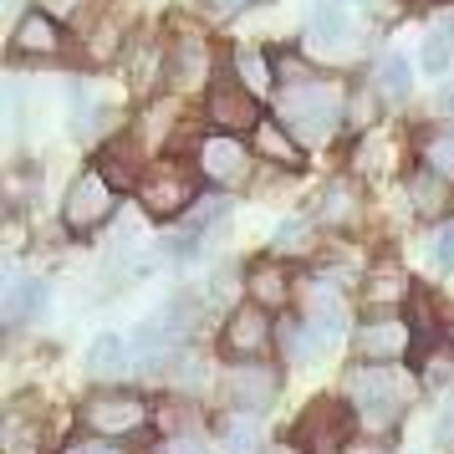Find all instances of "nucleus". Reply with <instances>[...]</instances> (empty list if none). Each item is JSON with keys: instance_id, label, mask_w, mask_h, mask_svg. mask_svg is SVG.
I'll use <instances>...</instances> for the list:
<instances>
[{"instance_id": "obj_1", "label": "nucleus", "mask_w": 454, "mask_h": 454, "mask_svg": "<svg viewBox=\"0 0 454 454\" xmlns=\"http://www.w3.org/2000/svg\"><path fill=\"white\" fill-rule=\"evenodd\" d=\"M342 123V98L332 92L327 82H311L301 92H286L281 98V128L301 144H327Z\"/></svg>"}, {"instance_id": "obj_2", "label": "nucleus", "mask_w": 454, "mask_h": 454, "mask_svg": "<svg viewBox=\"0 0 454 454\" xmlns=\"http://www.w3.org/2000/svg\"><path fill=\"white\" fill-rule=\"evenodd\" d=\"M138 200H144L148 215L179 220V215H189V209L200 205V189H194V174H189L184 164L159 159V164H148V174L138 179Z\"/></svg>"}, {"instance_id": "obj_3", "label": "nucleus", "mask_w": 454, "mask_h": 454, "mask_svg": "<svg viewBox=\"0 0 454 454\" xmlns=\"http://www.w3.org/2000/svg\"><path fill=\"white\" fill-rule=\"evenodd\" d=\"M352 429H357V419L342 398H311L307 413L296 419V429H291V444H307V450H342L352 444Z\"/></svg>"}, {"instance_id": "obj_4", "label": "nucleus", "mask_w": 454, "mask_h": 454, "mask_svg": "<svg viewBox=\"0 0 454 454\" xmlns=\"http://www.w3.org/2000/svg\"><path fill=\"white\" fill-rule=\"evenodd\" d=\"M118 189L107 184L98 168H87L82 179H72V189H67L62 200V220L72 235H92L98 225H107L113 220V209H118V200H113Z\"/></svg>"}, {"instance_id": "obj_5", "label": "nucleus", "mask_w": 454, "mask_h": 454, "mask_svg": "<svg viewBox=\"0 0 454 454\" xmlns=\"http://www.w3.org/2000/svg\"><path fill=\"white\" fill-rule=\"evenodd\" d=\"M82 424L98 439H123V434H138L148 424V403L138 398V393H92V398H82Z\"/></svg>"}, {"instance_id": "obj_6", "label": "nucleus", "mask_w": 454, "mask_h": 454, "mask_svg": "<svg viewBox=\"0 0 454 454\" xmlns=\"http://www.w3.org/2000/svg\"><path fill=\"white\" fill-rule=\"evenodd\" d=\"M348 388L368 419H393V413L409 403V378L398 368H357Z\"/></svg>"}, {"instance_id": "obj_7", "label": "nucleus", "mask_w": 454, "mask_h": 454, "mask_svg": "<svg viewBox=\"0 0 454 454\" xmlns=\"http://www.w3.org/2000/svg\"><path fill=\"white\" fill-rule=\"evenodd\" d=\"M409 348H413V327L398 322V317H372V322L357 327V357L368 368H393L398 357H409Z\"/></svg>"}, {"instance_id": "obj_8", "label": "nucleus", "mask_w": 454, "mask_h": 454, "mask_svg": "<svg viewBox=\"0 0 454 454\" xmlns=\"http://www.w3.org/2000/svg\"><path fill=\"white\" fill-rule=\"evenodd\" d=\"M209 123L220 128L225 138H235V133H255V128L266 123L261 113H255V92H246L240 82H215L209 87Z\"/></svg>"}, {"instance_id": "obj_9", "label": "nucleus", "mask_w": 454, "mask_h": 454, "mask_svg": "<svg viewBox=\"0 0 454 454\" xmlns=\"http://www.w3.org/2000/svg\"><path fill=\"white\" fill-rule=\"evenodd\" d=\"M270 337H276V327H270V317L266 307H255V301H246V307H235L230 311V322H225V352L230 357H240V363H255L261 352L270 348Z\"/></svg>"}, {"instance_id": "obj_10", "label": "nucleus", "mask_w": 454, "mask_h": 454, "mask_svg": "<svg viewBox=\"0 0 454 454\" xmlns=\"http://www.w3.org/2000/svg\"><path fill=\"white\" fill-rule=\"evenodd\" d=\"M225 393H230V403L235 409H250V413H261L276 403V393H281V372L266 368V363H235L225 378Z\"/></svg>"}, {"instance_id": "obj_11", "label": "nucleus", "mask_w": 454, "mask_h": 454, "mask_svg": "<svg viewBox=\"0 0 454 454\" xmlns=\"http://www.w3.org/2000/svg\"><path fill=\"white\" fill-rule=\"evenodd\" d=\"M246 168H250V159H246V144L240 138H205L200 144V174L205 179H215V184H240L246 179Z\"/></svg>"}, {"instance_id": "obj_12", "label": "nucleus", "mask_w": 454, "mask_h": 454, "mask_svg": "<svg viewBox=\"0 0 454 454\" xmlns=\"http://www.w3.org/2000/svg\"><path fill=\"white\" fill-rule=\"evenodd\" d=\"M57 51H62L57 21H51V16H42V11L21 16L16 36H11V57H57Z\"/></svg>"}, {"instance_id": "obj_13", "label": "nucleus", "mask_w": 454, "mask_h": 454, "mask_svg": "<svg viewBox=\"0 0 454 454\" xmlns=\"http://www.w3.org/2000/svg\"><path fill=\"white\" fill-rule=\"evenodd\" d=\"M98 174H103L113 189L123 184H138L148 168H144V148H138V138H113V144L103 148V164H98Z\"/></svg>"}, {"instance_id": "obj_14", "label": "nucleus", "mask_w": 454, "mask_h": 454, "mask_svg": "<svg viewBox=\"0 0 454 454\" xmlns=\"http://www.w3.org/2000/svg\"><path fill=\"white\" fill-rule=\"evenodd\" d=\"M168 77L179 87H200L209 77V46L200 36H179L168 46Z\"/></svg>"}, {"instance_id": "obj_15", "label": "nucleus", "mask_w": 454, "mask_h": 454, "mask_svg": "<svg viewBox=\"0 0 454 454\" xmlns=\"http://www.w3.org/2000/svg\"><path fill=\"white\" fill-rule=\"evenodd\" d=\"M133 363V342H123L118 332H103L92 348H87V372L92 378H123Z\"/></svg>"}, {"instance_id": "obj_16", "label": "nucleus", "mask_w": 454, "mask_h": 454, "mask_svg": "<svg viewBox=\"0 0 454 454\" xmlns=\"http://www.w3.org/2000/svg\"><path fill=\"white\" fill-rule=\"evenodd\" d=\"M352 36V16L342 0H317L311 11V42L317 46H342Z\"/></svg>"}, {"instance_id": "obj_17", "label": "nucleus", "mask_w": 454, "mask_h": 454, "mask_svg": "<svg viewBox=\"0 0 454 454\" xmlns=\"http://www.w3.org/2000/svg\"><path fill=\"white\" fill-rule=\"evenodd\" d=\"M46 296H51L46 281H16V286L5 291V327H21L31 311L46 307Z\"/></svg>"}, {"instance_id": "obj_18", "label": "nucleus", "mask_w": 454, "mask_h": 454, "mask_svg": "<svg viewBox=\"0 0 454 454\" xmlns=\"http://www.w3.org/2000/svg\"><path fill=\"white\" fill-rule=\"evenodd\" d=\"M246 286H250V301H255V307H281V301L291 296L286 270H281V266H270V261H266V266H255V270H250V281H246Z\"/></svg>"}, {"instance_id": "obj_19", "label": "nucleus", "mask_w": 454, "mask_h": 454, "mask_svg": "<svg viewBox=\"0 0 454 454\" xmlns=\"http://www.w3.org/2000/svg\"><path fill=\"white\" fill-rule=\"evenodd\" d=\"M255 148L266 153L270 164H286V168H301V148H296V138H291L281 123H261L255 128Z\"/></svg>"}, {"instance_id": "obj_20", "label": "nucleus", "mask_w": 454, "mask_h": 454, "mask_svg": "<svg viewBox=\"0 0 454 454\" xmlns=\"http://www.w3.org/2000/svg\"><path fill=\"white\" fill-rule=\"evenodd\" d=\"M220 444H225V454H261V429L235 413V419H225V429H220Z\"/></svg>"}, {"instance_id": "obj_21", "label": "nucleus", "mask_w": 454, "mask_h": 454, "mask_svg": "<svg viewBox=\"0 0 454 454\" xmlns=\"http://www.w3.org/2000/svg\"><path fill=\"white\" fill-rule=\"evenodd\" d=\"M235 72H240V87H246V92H266L270 87V67L255 46H240V51H235Z\"/></svg>"}, {"instance_id": "obj_22", "label": "nucleus", "mask_w": 454, "mask_h": 454, "mask_svg": "<svg viewBox=\"0 0 454 454\" xmlns=\"http://www.w3.org/2000/svg\"><path fill=\"white\" fill-rule=\"evenodd\" d=\"M225 215H230V200H220V194H209V200H200V205H194V209L184 215V220H189V230H184V235H194V240H200V235H205L209 225H220Z\"/></svg>"}, {"instance_id": "obj_23", "label": "nucleus", "mask_w": 454, "mask_h": 454, "mask_svg": "<svg viewBox=\"0 0 454 454\" xmlns=\"http://www.w3.org/2000/svg\"><path fill=\"white\" fill-rule=\"evenodd\" d=\"M450 62H454V36L450 31H434L429 42H424V72H429V77H444Z\"/></svg>"}, {"instance_id": "obj_24", "label": "nucleus", "mask_w": 454, "mask_h": 454, "mask_svg": "<svg viewBox=\"0 0 454 454\" xmlns=\"http://www.w3.org/2000/svg\"><path fill=\"white\" fill-rule=\"evenodd\" d=\"M378 87H383L388 98H409V87H413L409 62H403V57H383V67H378Z\"/></svg>"}, {"instance_id": "obj_25", "label": "nucleus", "mask_w": 454, "mask_h": 454, "mask_svg": "<svg viewBox=\"0 0 454 454\" xmlns=\"http://www.w3.org/2000/svg\"><path fill=\"white\" fill-rule=\"evenodd\" d=\"M424 383H429V388L454 383V348H434L429 357H424Z\"/></svg>"}, {"instance_id": "obj_26", "label": "nucleus", "mask_w": 454, "mask_h": 454, "mask_svg": "<svg viewBox=\"0 0 454 454\" xmlns=\"http://www.w3.org/2000/svg\"><path fill=\"white\" fill-rule=\"evenodd\" d=\"M5 439H11V454H36V444H42V429H31L21 413H11V419H5Z\"/></svg>"}, {"instance_id": "obj_27", "label": "nucleus", "mask_w": 454, "mask_h": 454, "mask_svg": "<svg viewBox=\"0 0 454 454\" xmlns=\"http://www.w3.org/2000/svg\"><path fill=\"white\" fill-rule=\"evenodd\" d=\"M424 164H429V174H439L444 184L454 179V138H434L429 148H424Z\"/></svg>"}, {"instance_id": "obj_28", "label": "nucleus", "mask_w": 454, "mask_h": 454, "mask_svg": "<svg viewBox=\"0 0 454 454\" xmlns=\"http://www.w3.org/2000/svg\"><path fill=\"white\" fill-rule=\"evenodd\" d=\"M429 255H434V266H454V220H450V225H439V230H434Z\"/></svg>"}, {"instance_id": "obj_29", "label": "nucleus", "mask_w": 454, "mask_h": 454, "mask_svg": "<svg viewBox=\"0 0 454 454\" xmlns=\"http://www.w3.org/2000/svg\"><path fill=\"white\" fill-rule=\"evenodd\" d=\"M413 194H419V209H439L444 179H439V174H424V179H413Z\"/></svg>"}, {"instance_id": "obj_30", "label": "nucleus", "mask_w": 454, "mask_h": 454, "mask_svg": "<svg viewBox=\"0 0 454 454\" xmlns=\"http://www.w3.org/2000/svg\"><path fill=\"white\" fill-rule=\"evenodd\" d=\"M82 5L87 0H42V16H51V21H82Z\"/></svg>"}, {"instance_id": "obj_31", "label": "nucleus", "mask_w": 454, "mask_h": 454, "mask_svg": "<svg viewBox=\"0 0 454 454\" xmlns=\"http://www.w3.org/2000/svg\"><path fill=\"white\" fill-rule=\"evenodd\" d=\"M307 235H311L307 220H291V225L276 230V246H281V250H301V246H307Z\"/></svg>"}, {"instance_id": "obj_32", "label": "nucleus", "mask_w": 454, "mask_h": 454, "mask_svg": "<svg viewBox=\"0 0 454 454\" xmlns=\"http://www.w3.org/2000/svg\"><path fill=\"white\" fill-rule=\"evenodd\" d=\"M62 454H123L113 439H98V434H87V439H77V444H67Z\"/></svg>"}, {"instance_id": "obj_33", "label": "nucleus", "mask_w": 454, "mask_h": 454, "mask_svg": "<svg viewBox=\"0 0 454 454\" xmlns=\"http://www.w3.org/2000/svg\"><path fill=\"white\" fill-rule=\"evenodd\" d=\"M434 444H444V450L454 444V403H444V413L434 419Z\"/></svg>"}, {"instance_id": "obj_34", "label": "nucleus", "mask_w": 454, "mask_h": 454, "mask_svg": "<svg viewBox=\"0 0 454 454\" xmlns=\"http://www.w3.org/2000/svg\"><path fill=\"white\" fill-rule=\"evenodd\" d=\"M352 123H372V98H363V92L352 98Z\"/></svg>"}, {"instance_id": "obj_35", "label": "nucleus", "mask_w": 454, "mask_h": 454, "mask_svg": "<svg viewBox=\"0 0 454 454\" xmlns=\"http://www.w3.org/2000/svg\"><path fill=\"white\" fill-rule=\"evenodd\" d=\"M164 454H205V444H194V439H174V444H164Z\"/></svg>"}, {"instance_id": "obj_36", "label": "nucleus", "mask_w": 454, "mask_h": 454, "mask_svg": "<svg viewBox=\"0 0 454 454\" xmlns=\"http://www.w3.org/2000/svg\"><path fill=\"white\" fill-rule=\"evenodd\" d=\"M439 107L450 113V123H454V87H444V98H439Z\"/></svg>"}, {"instance_id": "obj_37", "label": "nucleus", "mask_w": 454, "mask_h": 454, "mask_svg": "<svg viewBox=\"0 0 454 454\" xmlns=\"http://www.w3.org/2000/svg\"><path fill=\"white\" fill-rule=\"evenodd\" d=\"M266 454H301V450H296V444H270Z\"/></svg>"}, {"instance_id": "obj_38", "label": "nucleus", "mask_w": 454, "mask_h": 454, "mask_svg": "<svg viewBox=\"0 0 454 454\" xmlns=\"http://www.w3.org/2000/svg\"><path fill=\"white\" fill-rule=\"evenodd\" d=\"M209 5H215V11H235V5H240V0H209Z\"/></svg>"}, {"instance_id": "obj_39", "label": "nucleus", "mask_w": 454, "mask_h": 454, "mask_svg": "<svg viewBox=\"0 0 454 454\" xmlns=\"http://www.w3.org/2000/svg\"><path fill=\"white\" fill-rule=\"evenodd\" d=\"M413 5H439V0H413Z\"/></svg>"}]
</instances>
